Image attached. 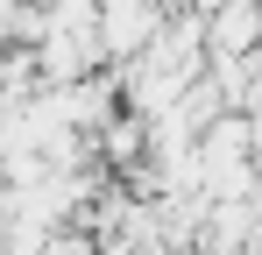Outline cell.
Returning <instances> with one entry per match:
<instances>
[{
  "label": "cell",
  "mask_w": 262,
  "mask_h": 255,
  "mask_svg": "<svg viewBox=\"0 0 262 255\" xmlns=\"http://www.w3.org/2000/svg\"><path fill=\"white\" fill-rule=\"evenodd\" d=\"M163 0H99V22H92V36H99V57L121 71V64H135L149 42H156V29H163Z\"/></svg>",
  "instance_id": "6da1fadb"
},
{
  "label": "cell",
  "mask_w": 262,
  "mask_h": 255,
  "mask_svg": "<svg viewBox=\"0 0 262 255\" xmlns=\"http://www.w3.org/2000/svg\"><path fill=\"white\" fill-rule=\"evenodd\" d=\"M262 50V0H227L206 14V64H241Z\"/></svg>",
  "instance_id": "7a4b0ae2"
}]
</instances>
